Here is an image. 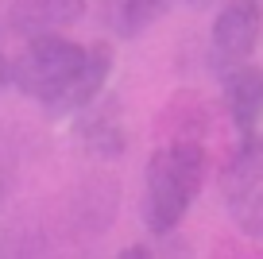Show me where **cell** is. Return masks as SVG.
<instances>
[{"label":"cell","instance_id":"obj_1","mask_svg":"<svg viewBox=\"0 0 263 259\" xmlns=\"http://www.w3.org/2000/svg\"><path fill=\"white\" fill-rule=\"evenodd\" d=\"M209 178V155L197 139L174 136L151 155L143 170V225L147 232L166 236L182 225Z\"/></svg>","mask_w":263,"mask_h":259},{"label":"cell","instance_id":"obj_2","mask_svg":"<svg viewBox=\"0 0 263 259\" xmlns=\"http://www.w3.org/2000/svg\"><path fill=\"white\" fill-rule=\"evenodd\" d=\"M85 54H89V47L66 39L62 31L27 39V47L12 58V85L27 97H35L43 108H50L74 85L78 70L85 66Z\"/></svg>","mask_w":263,"mask_h":259},{"label":"cell","instance_id":"obj_3","mask_svg":"<svg viewBox=\"0 0 263 259\" xmlns=\"http://www.w3.org/2000/svg\"><path fill=\"white\" fill-rule=\"evenodd\" d=\"M263 35V8L259 0H229L213 20V35H209V66L217 78L232 73L236 66L252 62L255 47Z\"/></svg>","mask_w":263,"mask_h":259},{"label":"cell","instance_id":"obj_4","mask_svg":"<svg viewBox=\"0 0 263 259\" xmlns=\"http://www.w3.org/2000/svg\"><path fill=\"white\" fill-rule=\"evenodd\" d=\"M85 12V0H12L8 27L20 39H39V35H58L70 24H78Z\"/></svg>","mask_w":263,"mask_h":259},{"label":"cell","instance_id":"obj_5","mask_svg":"<svg viewBox=\"0 0 263 259\" xmlns=\"http://www.w3.org/2000/svg\"><path fill=\"white\" fill-rule=\"evenodd\" d=\"M221 85H224V105H229L236 132L240 136L259 132L263 128V66L244 62L232 73H224Z\"/></svg>","mask_w":263,"mask_h":259},{"label":"cell","instance_id":"obj_6","mask_svg":"<svg viewBox=\"0 0 263 259\" xmlns=\"http://www.w3.org/2000/svg\"><path fill=\"white\" fill-rule=\"evenodd\" d=\"M108 73H112V47H108V43H93L89 54H85V66L74 78V85H70L47 113L50 116H74V113H82V108H89L93 101H101Z\"/></svg>","mask_w":263,"mask_h":259},{"label":"cell","instance_id":"obj_7","mask_svg":"<svg viewBox=\"0 0 263 259\" xmlns=\"http://www.w3.org/2000/svg\"><path fill=\"white\" fill-rule=\"evenodd\" d=\"M259 186H263V136L252 132V136H244V143L232 151V159L224 162L221 194H224V201H232V197H244V194H252V190H259Z\"/></svg>","mask_w":263,"mask_h":259},{"label":"cell","instance_id":"obj_8","mask_svg":"<svg viewBox=\"0 0 263 259\" xmlns=\"http://www.w3.org/2000/svg\"><path fill=\"white\" fill-rule=\"evenodd\" d=\"M82 124H78V136H82V143L89 147L93 155H101V159H112V155L124 151V124L120 116H116V108H97V101H93L89 108H82Z\"/></svg>","mask_w":263,"mask_h":259},{"label":"cell","instance_id":"obj_9","mask_svg":"<svg viewBox=\"0 0 263 259\" xmlns=\"http://www.w3.org/2000/svg\"><path fill=\"white\" fill-rule=\"evenodd\" d=\"M174 0H112V27L120 39H136L166 16Z\"/></svg>","mask_w":263,"mask_h":259},{"label":"cell","instance_id":"obj_10","mask_svg":"<svg viewBox=\"0 0 263 259\" xmlns=\"http://www.w3.org/2000/svg\"><path fill=\"white\" fill-rule=\"evenodd\" d=\"M229 209H232V220H236L240 232L263 240V190H252V194H244V197H232Z\"/></svg>","mask_w":263,"mask_h":259},{"label":"cell","instance_id":"obj_11","mask_svg":"<svg viewBox=\"0 0 263 259\" xmlns=\"http://www.w3.org/2000/svg\"><path fill=\"white\" fill-rule=\"evenodd\" d=\"M4 85H12V58L0 47V89H4Z\"/></svg>","mask_w":263,"mask_h":259},{"label":"cell","instance_id":"obj_12","mask_svg":"<svg viewBox=\"0 0 263 259\" xmlns=\"http://www.w3.org/2000/svg\"><path fill=\"white\" fill-rule=\"evenodd\" d=\"M194 4H201V0H194Z\"/></svg>","mask_w":263,"mask_h":259}]
</instances>
